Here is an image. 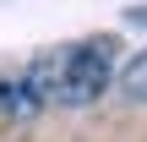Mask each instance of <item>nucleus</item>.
I'll return each mask as SVG.
<instances>
[{
    "instance_id": "1",
    "label": "nucleus",
    "mask_w": 147,
    "mask_h": 142,
    "mask_svg": "<svg viewBox=\"0 0 147 142\" xmlns=\"http://www.w3.org/2000/svg\"><path fill=\"white\" fill-rule=\"evenodd\" d=\"M109 82H115V49H109L104 38L55 44V49L33 55V66H27V88H33L44 104H60V109H87V104H98Z\"/></svg>"
},
{
    "instance_id": "2",
    "label": "nucleus",
    "mask_w": 147,
    "mask_h": 142,
    "mask_svg": "<svg viewBox=\"0 0 147 142\" xmlns=\"http://www.w3.org/2000/svg\"><path fill=\"white\" fill-rule=\"evenodd\" d=\"M120 88H125L131 99H142V104H147V49L125 60V71H120Z\"/></svg>"
},
{
    "instance_id": "3",
    "label": "nucleus",
    "mask_w": 147,
    "mask_h": 142,
    "mask_svg": "<svg viewBox=\"0 0 147 142\" xmlns=\"http://www.w3.org/2000/svg\"><path fill=\"white\" fill-rule=\"evenodd\" d=\"M0 120H5V82H0Z\"/></svg>"
}]
</instances>
